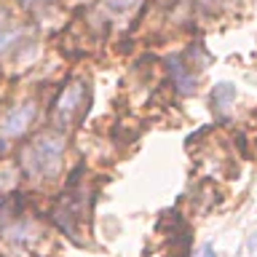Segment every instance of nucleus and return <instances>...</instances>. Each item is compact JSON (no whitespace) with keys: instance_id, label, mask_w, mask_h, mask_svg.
I'll return each mask as SVG.
<instances>
[{"instance_id":"obj_6","label":"nucleus","mask_w":257,"mask_h":257,"mask_svg":"<svg viewBox=\"0 0 257 257\" xmlns=\"http://www.w3.org/2000/svg\"><path fill=\"white\" fill-rule=\"evenodd\" d=\"M196 257H217V254H214V246H212V244H204V246L196 252Z\"/></svg>"},{"instance_id":"obj_5","label":"nucleus","mask_w":257,"mask_h":257,"mask_svg":"<svg viewBox=\"0 0 257 257\" xmlns=\"http://www.w3.org/2000/svg\"><path fill=\"white\" fill-rule=\"evenodd\" d=\"M236 96H238L236 86H233V83H225V80H222V83H217V86L212 88V94H209V102H212V110L225 112L233 102H236Z\"/></svg>"},{"instance_id":"obj_2","label":"nucleus","mask_w":257,"mask_h":257,"mask_svg":"<svg viewBox=\"0 0 257 257\" xmlns=\"http://www.w3.org/2000/svg\"><path fill=\"white\" fill-rule=\"evenodd\" d=\"M86 110H88V83L80 78L70 80L54 102V120L59 128H67L72 123H80Z\"/></svg>"},{"instance_id":"obj_4","label":"nucleus","mask_w":257,"mask_h":257,"mask_svg":"<svg viewBox=\"0 0 257 257\" xmlns=\"http://www.w3.org/2000/svg\"><path fill=\"white\" fill-rule=\"evenodd\" d=\"M166 72H169V78H172V86H174L177 94L188 96V94L196 91V75H193V70L188 67V62H185L182 56H177V54L169 56Z\"/></svg>"},{"instance_id":"obj_1","label":"nucleus","mask_w":257,"mask_h":257,"mask_svg":"<svg viewBox=\"0 0 257 257\" xmlns=\"http://www.w3.org/2000/svg\"><path fill=\"white\" fill-rule=\"evenodd\" d=\"M62 158H64V137L56 132L35 137L32 145H27V150H24V164H27V169L40 174V177L59 174Z\"/></svg>"},{"instance_id":"obj_3","label":"nucleus","mask_w":257,"mask_h":257,"mask_svg":"<svg viewBox=\"0 0 257 257\" xmlns=\"http://www.w3.org/2000/svg\"><path fill=\"white\" fill-rule=\"evenodd\" d=\"M35 115H38L35 102L16 104V107H11L3 118H0V137H3V140H16V137H22L32 126Z\"/></svg>"},{"instance_id":"obj_7","label":"nucleus","mask_w":257,"mask_h":257,"mask_svg":"<svg viewBox=\"0 0 257 257\" xmlns=\"http://www.w3.org/2000/svg\"><path fill=\"white\" fill-rule=\"evenodd\" d=\"M24 6H38V3H54V0H22Z\"/></svg>"}]
</instances>
